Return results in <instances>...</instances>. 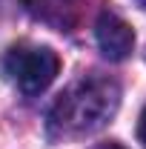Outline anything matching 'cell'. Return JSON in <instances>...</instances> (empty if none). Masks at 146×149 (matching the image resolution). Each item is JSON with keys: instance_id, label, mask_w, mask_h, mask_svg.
<instances>
[{"instance_id": "obj_2", "label": "cell", "mask_w": 146, "mask_h": 149, "mask_svg": "<svg viewBox=\"0 0 146 149\" xmlns=\"http://www.w3.org/2000/svg\"><path fill=\"white\" fill-rule=\"evenodd\" d=\"M6 74L26 95H40L60 72V57L49 46H12L3 57Z\"/></svg>"}, {"instance_id": "obj_4", "label": "cell", "mask_w": 146, "mask_h": 149, "mask_svg": "<svg viewBox=\"0 0 146 149\" xmlns=\"http://www.w3.org/2000/svg\"><path fill=\"white\" fill-rule=\"evenodd\" d=\"M23 6L35 15L37 20L55 26V29H69L77 20L80 0H23Z\"/></svg>"}, {"instance_id": "obj_7", "label": "cell", "mask_w": 146, "mask_h": 149, "mask_svg": "<svg viewBox=\"0 0 146 149\" xmlns=\"http://www.w3.org/2000/svg\"><path fill=\"white\" fill-rule=\"evenodd\" d=\"M138 3H140V6H143V9H146V0H138Z\"/></svg>"}, {"instance_id": "obj_5", "label": "cell", "mask_w": 146, "mask_h": 149, "mask_svg": "<svg viewBox=\"0 0 146 149\" xmlns=\"http://www.w3.org/2000/svg\"><path fill=\"white\" fill-rule=\"evenodd\" d=\"M138 135H140V141H143V146H146V106H143V112H140V126H138Z\"/></svg>"}, {"instance_id": "obj_6", "label": "cell", "mask_w": 146, "mask_h": 149, "mask_svg": "<svg viewBox=\"0 0 146 149\" xmlns=\"http://www.w3.org/2000/svg\"><path fill=\"white\" fill-rule=\"evenodd\" d=\"M92 149H126V146H120V143L109 141V143H97V146H92Z\"/></svg>"}, {"instance_id": "obj_3", "label": "cell", "mask_w": 146, "mask_h": 149, "mask_svg": "<svg viewBox=\"0 0 146 149\" xmlns=\"http://www.w3.org/2000/svg\"><path fill=\"white\" fill-rule=\"evenodd\" d=\"M95 37L100 52L109 60H126L135 49V32L123 17H117L115 12H100V17L95 23Z\"/></svg>"}, {"instance_id": "obj_1", "label": "cell", "mask_w": 146, "mask_h": 149, "mask_svg": "<svg viewBox=\"0 0 146 149\" xmlns=\"http://www.w3.org/2000/svg\"><path fill=\"white\" fill-rule=\"evenodd\" d=\"M117 103H120V86L112 77L100 74L80 77L49 109V123H46L49 138L63 141V138L92 135L109 123V118L117 112Z\"/></svg>"}]
</instances>
